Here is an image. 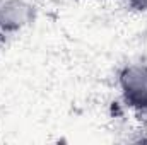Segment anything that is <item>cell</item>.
Segmentation results:
<instances>
[{"mask_svg": "<svg viewBox=\"0 0 147 145\" xmlns=\"http://www.w3.org/2000/svg\"><path fill=\"white\" fill-rule=\"evenodd\" d=\"M132 10H137V12H146L147 10V0H123Z\"/></svg>", "mask_w": 147, "mask_h": 145, "instance_id": "cell-3", "label": "cell"}, {"mask_svg": "<svg viewBox=\"0 0 147 145\" xmlns=\"http://www.w3.org/2000/svg\"><path fill=\"white\" fill-rule=\"evenodd\" d=\"M116 85L123 104L137 118L147 121V63L123 65L116 75Z\"/></svg>", "mask_w": 147, "mask_h": 145, "instance_id": "cell-1", "label": "cell"}, {"mask_svg": "<svg viewBox=\"0 0 147 145\" xmlns=\"http://www.w3.org/2000/svg\"><path fill=\"white\" fill-rule=\"evenodd\" d=\"M36 17L29 0H0V43L28 28Z\"/></svg>", "mask_w": 147, "mask_h": 145, "instance_id": "cell-2", "label": "cell"}]
</instances>
